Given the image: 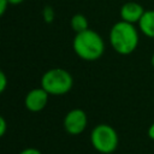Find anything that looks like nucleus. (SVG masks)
<instances>
[{"mask_svg":"<svg viewBox=\"0 0 154 154\" xmlns=\"http://www.w3.org/2000/svg\"><path fill=\"white\" fill-rule=\"evenodd\" d=\"M73 49L82 59L95 60L100 58L103 52V41L99 34L87 29L77 32L73 40Z\"/></svg>","mask_w":154,"mask_h":154,"instance_id":"1","label":"nucleus"},{"mask_svg":"<svg viewBox=\"0 0 154 154\" xmlns=\"http://www.w3.org/2000/svg\"><path fill=\"white\" fill-rule=\"evenodd\" d=\"M109 38L113 48L120 54H129L134 52L138 42L137 31L131 23H128L125 20L113 25Z\"/></svg>","mask_w":154,"mask_h":154,"instance_id":"2","label":"nucleus"},{"mask_svg":"<svg viewBox=\"0 0 154 154\" xmlns=\"http://www.w3.org/2000/svg\"><path fill=\"white\" fill-rule=\"evenodd\" d=\"M90 141L93 147L102 154L113 153L118 147V135L116 130L107 124L95 126L91 131Z\"/></svg>","mask_w":154,"mask_h":154,"instance_id":"3","label":"nucleus"},{"mask_svg":"<svg viewBox=\"0 0 154 154\" xmlns=\"http://www.w3.org/2000/svg\"><path fill=\"white\" fill-rule=\"evenodd\" d=\"M72 87L71 75L63 69H52L42 77V88L48 94L61 95L67 93Z\"/></svg>","mask_w":154,"mask_h":154,"instance_id":"4","label":"nucleus"},{"mask_svg":"<svg viewBox=\"0 0 154 154\" xmlns=\"http://www.w3.org/2000/svg\"><path fill=\"white\" fill-rule=\"evenodd\" d=\"M87 123H88V119H87L85 112L78 108L70 111L64 119L65 130L71 135L82 134L87 128Z\"/></svg>","mask_w":154,"mask_h":154,"instance_id":"5","label":"nucleus"},{"mask_svg":"<svg viewBox=\"0 0 154 154\" xmlns=\"http://www.w3.org/2000/svg\"><path fill=\"white\" fill-rule=\"evenodd\" d=\"M48 101V93L41 88V89H32L28 93L25 97V106L31 112H38L43 109Z\"/></svg>","mask_w":154,"mask_h":154,"instance_id":"6","label":"nucleus"},{"mask_svg":"<svg viewBox=\"0 0 154 154\" xmlns=\"http://www.w3.org/2000/svg\"><path fill=\"white\" fill-rule=\"evenodd\" d=\"M143 13H144V11H143L142 6L137 2H126L120 10V16H122L123 20H125L128 23H134L137 20L140 22Z\"/></svg>","mask_w":154,"mask_h":154,"instance_id":"7","label":"nucleus"},{"mask_svg":"<svg viewBox=\"0 0 154 154\" xmlns=\"http://www.w3.org/2000/svg\"><path fill=\"white\" fill-rule=\"evenodd\" d=\"M141 30L149 37H154V11H146L140 19Z\"/></svg>","mask_w":154,"mask_h":154,"instance_id":"8","label":"nucleus"},{"mask_svg":"<svg viewBox=\"0 0 154 154\" xmlns=\"http://www.w3.org/2000/svg\"><path fill=\"white\" fill-rule=\"evenodd\" d=\"M71 26L76 32H82L88 29L87 18L83 14H75L71 19Z\"/></svg>","mask_w":154,"mask_h":154,"instance_id":"9","label":"nucleus"},{"mask_svg":"<svg viewBox=\"0 0 154 154\" xmlns=\"http://www.w3.org/2000/svg\"><path fill=\"white\" fill-rule=\"evenodd\" d=\"M43 18H45V20L47 23H51L54 19V11H53L52 7H49V6L45 7V10H43Z\"/></svg>","mask_w":154,"mask_h":154,"instance_id":"10","label":"nucleus"},{"mask_svg":"<svg viewBox=\"0 0 154 154\" xmlns=\"http://www.w3.org/2000/svg\"><path fill=\"white\" fill-rule=\"evenodd\" d=\"M19 154H42V153L36 148H25Z\"/></svg>","mask_w":154,"mask_h":154,"instance_id":"11","label":"nucleus"},{"mask_svg":"<svg viewBox=\"0 0 154 154\" xmlns=\"http://www.w3.org/2000/svg\"><path fill=\"white\" fill-rule=\"evenodd\" d=\"M6 88V76L4 72H0V91H4Z\"/></svg>","mask_w":154,"mask_h":154,"instance_id":"12","label":"nucleus"},{"mask_svg":"<svg viewBox=\"0 0 154 154\" xmlns=\"http://www.w3.org/2000/svg\"><path fill=\"white\" fill-rule=\"evenodd\" d=\"M5 131H6V122H5V119L1 117V118H0V136H4Z\"/></svg>","mask_w":154,"mask_h":154,"instance_id":"13","label":"nucleus"},{"mask_svg":"<svg viewBox=\"0 0 154 154\" xmlns=\"http://www.w3.org/2000/svg\"><path fill=\"white\" fill-rule=\"evenodd\" d=\"M7 4H10L8 0H0V14H4L5 13Z\"/></svg>","mask_w":154,"mask_h":154,"instance_id":"14","label":"nucleus"},{"mask_svg":"<svg viewBox=\"0 0 154 154\" xmlns=\"http://www.w3.org/2000/svg\"><path fill=\"white\" fill-rule=\"evenodd\" d=\"M148 136L152 138V140H154V123L150 125V128L148 129Z\"/></svg>","mask_w":154,"mask_h":154,"instance_id":"15","label":"nucleus"},{"mask_svg":"<svg viewBox=\"0 0 154 154\" xmlns=\"http://www.w3.org/2000/svg\"><path fill=\"white\" fill-rule=\"evenodd\" d=\"M23 0H8V2L10 4H19V2H22Z\"/></svg>","mask_w":154,"mask_h":154,"instance_id":"16","label":"nucleus"},{"mask_svg":"<svg viewBox=\"0 0 154 154\" xmlns=\"http://www.w3.org/2000/svg\"><path fill=\"white\" fill-rule=\"evenodd\" d=\"M152 65L154 66V54H153V57H152Z\"/></svg>","mask_w":154,"mask_h":154,"instance_id":"17","label":"nucleus"}]
</instances>
